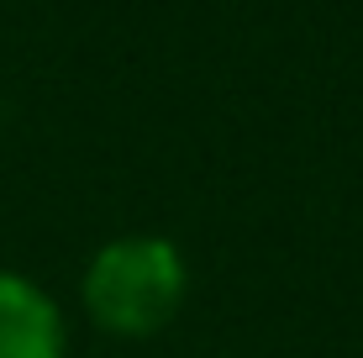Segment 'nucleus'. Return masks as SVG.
<instances>
[{
  "label": "nucleus",
  "instance_id": "1",
  "mask_svg": "<svg viewBox=\"0 0 363 358\" xmlns=\"http://www.w3.org/2000/svg\"><path fill=\"white\" fill-rule=\"evenodd\" d=\"M190 290V264L169 237L153 232H127L95 248L84 269V311L111 337H158L184 306Z\"/></svg>",
  "mask_w": 363,
  "mask_h": 358
},
{
  "label": "nucleus",
  "instance_id": "2",
  "mask_svg": "<svg viewBox=\"0 0 363 358\" xmlns=\"http://www.w3.org/2000/svg\"><path fill=\"white\" fill-rule=\"evenodd\" d=\"M69 327L37 279L0 269V358H64Z\"/></svg>",
  "mask_w": 363,
  "mask_h": 358
}]
</instances>
